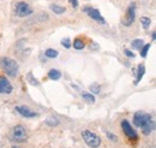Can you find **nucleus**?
<instances>
[{
  "instance_id": "obj_14",
  "label": "nucleus",
  "mask_w": 156,
  "mask_h": 148,
  "mask_svg": "<svg viewBox=\"0 0 156 148\" xmlns=\"http://www.w3.org/2000/svg\"><path fill=\"white\" fill-rule=\"evenodd\" d=\"M143 45H144V41H143L142 39H136V40H133V41L131 42V46H132V48H135V50H140V48L143 47Z\"/></svg>"
},
{
  "instance_id": "obj_7",
  "label": "nucleus",
  "mask_w": 156,
  "mask_h": 148,
  "mask_svg": "<svg viewBox=\"0 0 156 148\" xmlns=\"http://www.w3.org/2000/svg\"><path fill=\"white\" fill-rule=\"evenodd\" d=\"M31 13H33V10H31V7L27 2L20 1V2L17 4V6H16V15L18 17H27V16H29Z\"/></svg>"
},
{
  "instance_id": "obj_20",
  "label": "nucleus",
  "mask_w": 156,
  "mask_h": 148,
  "mask_svg": "<svg viewBox=\"0 0 156 148\" xmlns=\"http://www.w3.org/2000/svg\"><path fill=\"white\" fill-rule=\"evenodd\" d=\"M27 78H28V81L30 82V84L36 86V87L40 86V82L36 80V78H34V77H33V74H31V72H29V74H28V77H27Z\"/></svg>"
},
{
  "instance_id": "obj_27",
  "label": "nucleus",
  "mask_w": 156,
  "mask_h": 148,
  "mask_svg": "<svg viewBox=\"0 0 156 148\" xmlns=\"http://www.w3.org/2000/svg\"><path fill=\"white\" fill-rule=\"evenodd\" d=\"M155 37H156V33H155V31H153V33H151V39H153L154 41H155V40H156Z\"/></svg>"
},
{
  "instance_id": "obj_6",
  "label": "nucleus",
  "mask_w": 156,
  "mask_h": 148,
  "mask_svg": "<svg viewBox=\"0 0 156 148\" xmlns=\"http://www.w3.org/2000/svg\"><path fill=\"white\" fill-rule=\"evenodd\" d=\"M121 129H122V131H124V134L126 135V137H129L130 140L136 141L137 139H138L137 132L135 131V129L131 127V124L129 123V120L124 119V120L121 122Z\"/></svg>"
},
{
  "instance_id": "obj_28",
  "label": "nucleus",
  "mask_w": 156,
  "mask_h": 148,
  "mask_svg": "<svg viewBox=\"0 0 156 148\" xmlns=\"http://www.w3.org/2000/svg\"><path fill=\"white\" fill-rule=\"evenodd\" d=\"M12 148H20V147H17V146H13Z\"/></svg>"
},
{
  "instance_id": "obj_2",
  "label": "nucleus",
  "mask_w": 156,
  "mask_h": 148,
  "mask_svg": "<svg viewBox=\"0 0 156 148\" xmlns=\"http://www.w3.org/2000/svg\"><path fill=\"white\" fill-rule=\"evenodd\" d=\"M0 68L9 75L10 77H15L16 75L18 74V64L16 60L4 57L0 59Z\"/></svg>"
},
{
  "instance_id": "obj_11",
  "label": "nucleus",
  "mask_w": 156,
  "mask_h": 148,
  "mask_svg": "<svg viewBox=\"0 0 156 148\" xmlns=\"http://www.w3.org/2000/svg\"><path fill=\"white\" fill-rule=\"evenodd\" d=\"M144 72H145V66H144V64H139L138 65V72H137V78L136 81H135V84H138L139 83V81L143 78V76H144Z\"/></svg>"
},
{
  "instance_id": "obj_23",
  "label": "nucleus",
  "mask_w": 156,
  "mask_h": 148,
  "mask_svg": "<svg viewBox=\"0 0 156 148\" xmlns=\"http://www.w3.org/2000/svg\"><path fill=\"white\" fill-rule=\"evenodd\" d=\"M47 124H49L51 127H55V125L58 124V120H57V119H54V118L52 117V118H49V119L47 120Z\"/></svg>"
},
{
  "instance_id": "obj_4",
  "label": "nucleus",
  "mask_w": 156,
  "mask_h": 148,
  "mask_svg": "<svg viewBox=\"0 0 156 148\" xmlns=\"http://www.w3.org/2000/svg\"><path fill=\"white\" fill-rule=\"evenodd\" d=\"M28 135H27V130L24 129L23 125H16L12 132H11V141L16 142V143H22V142H25Z\"/></svg>"
},
{
  "instance_id": "obj_8",
  "label": "nucleus",
  "mask_w": 156,
  "mask_h": 148,
  "mask_svg": "<svg viewBox=\"0 0 156 148\" xmlns=\"http://www.w3.org/2000/svg\"><path fill=\"white\" fill-rule=\"evenodd\" d=\"M83 11L90 17V18H93L94 20H96L98 23H102V24H105L106 23V20L105 18L100 15V11H98V9H94V7H84L83 9Z\"/></svg>"
},
{
  "instance_id": "obj_1",
  "label": "nucleus",
  "mask_w": 156,
  "mask_h": 148,
  "mask_svg": "<svg viewBox=\"0 0 156 148\" xmlns=\"http://www.w3.org/2000/svg\"><path fill=\"white\" fill-rule=\"evenodd\" d=\"M133 124L137 128H140L144 135H149L154 128L155 123L153 120V117L144 112H136L133 116Z\"/></svg>"
},
{
  "instance_id": "obj_17",
  "label": "nucleus",
  "mask_w": 156,
  "mask_h": 148,
  "mask_svg": "<svg viewBox=\"0 0 156 148\" xmlns=\"http://www.w3.org/2000/svg\"><path fill=\"white\" fill-rule=\"evenodd\" d=\"M150 43H145V45H143V47L139 50L140 51V56L143 57V58H145L147 54H148V52H149V50H150Z\"/></svg>"
},
{
  "instance_id": "obj_19",
  "label": "nucleus",
  "mask_w": 156,
  "mask_h": 148,
  "mask_svg": "<svg viewBox=\"0 0 156 148\" xmlns=\"http://www.w3.org/2000/svg\"><path fill=\"white\" fill-rule=\"evenodd\" d=\"M44 54L47 58H57L58 57V52L55 51V50H52V48H48L46 52H44Z\"/></svg>"
},
{
  "instance_id": "obj_26",
  "label": "nucleus",
  "mask_w": 156,
  "mask_h": 148,
  "mask_svg": "<svg viewBox=\"0 0 156 148\" xmlns=\"http://www.w3.org/2000/svg\"><path fill=\"white\" fill-rule=\"evenodd\" d=\"M70 1V4L72 5V7H78V0H69Z\"/></svg>"
},
{
  "instance_id": "obj_13",
  "label": "nucleus",
  "mask_w": 156,
  "mask_h": 148,
  "mask_svg": "<svg viewBox=\"0 0 156 148\" xmlns=\"http://www.w3.org/2000/svg\"><path fill=\"white\" fill-rule=\"evenodd\" d=\"M51 10H52L54 13H57V15H62V13L66 11V9H65L64 6H60V5H57V4H52V5H51Z\"/></svg>"
},
{
  "instance_id": "obj_22",
  "label": "nucleus",
  "mask_w": 156,
  "mask_h": 148,
  "mask_svg": "<svg viewBox=\"0 0 156 148\" xmlns=\"http://www.w3.org/2000/svg\"><path fill=\"white\" fill-rule=\"evenodd\" d=\"M61 45H62L65 48H70V47H71L70 39H64V40H61Z\"/></svg>"
},
{
  "instance_id": "obj_5",
  "label": "nucleus",
  "mask_w": 156,
  "mask_h": 148,
  "mask_svg": "<svg viewBox=\"0 0 156 148\" xmlns=\"http://www.w3.org/2000/svg\"><path fill=\"white\" fill-rule=\"evenodd\" d=\"M135 18H136V5L135 4H131L129 6L127 11H126V15H125L124 19L121 20V23L125 27H130L135 22Z\"/></svg>"
},
{
  "instance_id": "obj_9",
  "label": "nucleus",
  "mask_w": 156,
  "mask_h": 148,
  "mask_svg": "<svg viewBox=\"0 0 156 148\" xmlns=\"http://www.w3.org/2000/svg\"><path fill=\"white\" fill-rule=\"evenodd\" d=\"M12 84L10 83V81L6 77L0 76V93L1 94H10L12 92Z\"/></svg>"
},
{
  "instance_id": "obj_24",
  "label": "nucleus",
  "mask_w": 156,
  "mask_h": 148,
  "mask_svg": "<svg viewBox=\"0 0 156 148\" xmlns=\"http://www.w3.org/2000/svg\"><path fill=\"white\" fill-rule=\"evenodd\" d=\"M107 137L109 139V140H112V141H117V137L114 136V134H112V132H107Z\"/></svg>"
},
{
  "instance_id": "obj_16",
  "label": "nucleus",
  "mask_w": 156,
  "mask_h": 148,
  "mask_svg": "<svg viewBox=\"0 0 156 148\" xmlns=\"http://www.w3.org/2000/svg\"><path fill=\"white\" fill-rule=\"evenodd\" d=\"M84 47H85V45H84V42H83L80 39H76V40L73 41V48H76L77 51L83 50Z\"/></svg>"
},
{
  "instance_id": "obj_12",
  "label": "nucleus",
  "mask_w": 156,
  "mask_h": 148,
  "mask_svg": "<svg viewBox=\"0 0 156 148\" xmlns=\"http://www.w3.org/2000/svg\"><path fill=\"white\" fill-rule=\"evenodd\" d=\"M48 77L51 80H53V81H58L59 78L61 77V72L57 69H52V70L48 71Z\"/></svg>"
},
{
  "instance_id": "obj_10",
  "label": "nucleus",
  "mask_w": 156,
  "mask_h": 148,
  "mask_svg": "<svg viewBox=\"0 0 156 148\" xmlns=\"http://www.w3.org/2000/svg\"><path fill=\"white\" fill-rule=\"evenodd\" d=\"M16 111L18 112L22 117H25V118H34V117L37 116V113L30 111V110H29L27 106H24V105L17 106V107H16Z\"/></svg>"
},
{
  "instance_id": "obj_3",
  "label": "nucleus",
  "mask_w": 156,
  "mask_h": 148,
  "mask_svg": "<svg viewBox=\"0 0 156 148\" xmlns=\"http://www.w3.org/2000/svg\"><path fill=\"white\" fill-rule=\"evenodd\" d=\"M82 137H83L84 142L90 148H98L101 145V137L98 136L95 132L90 131V130H83L82 131Z\"/></svg>"
},
{
  "instance_id": "obj_21",
  "label": "nucleus",
  "mask_w": 156,
  "mask_h": 148,
  "mask_svg": "<svg viewBox=\"0 0 156 148\" xmlns=\"http://www.w3.org/2000/svg\"><path fill=\"white\" fill-rule=\"evenodd\" d=\"M90 91H91V93L94 94H98V93H100V91H101V88H100V86H98V83H95V84H91V87H90Z\"/></svg>"
},
{
  "instance_id": "obj_18",
  "label": "nucleus",
  "mask_w": 156,
  "mask_h": 148,
  "mask_svg": "<svg viewBox=\"0 0 156 148\" xmlns=\"http://www.w3.org/2000/svg\"><path fill=\"white\" fill-rule=\"evenodd\" d=\"M140 23H142L144 29H148L150 27V24H151V19L149 18V17H142L140 18Z\"/></svg>"
},
{
  "instance_id": "obj_15",
  "label": "nucleus",
  "mask_w": 156,
  "mask_h": 148,
  "mask_svg": "<svg viewBox=\"0 0 156 148\" xmlns=\"http://www.w3.org/2000/svg\"><path fill=\"white\" fill-rule=\"evenodd\" d=\"M82 96H83V99H84L85 101H88L89 104H94V102H95V96H94V94H90V93H83Z\"/></svg>"
},
{
  "instance_id": "obj_25",
  "label": "nucleus",
  "mask_w": 156,
  "mask_h": 148,
  "mask_svg": "<svg viewBox=\"0 0 156 148\" xmlns=\"http://www.w3.org/2000/svg\"><path fill=\"white\" fill-rule=\"evenodd\" d=\"M125 54L129 57V58H135V53L131 52V51H129V50H125Z\"/></svg>"
}]
</instances>
